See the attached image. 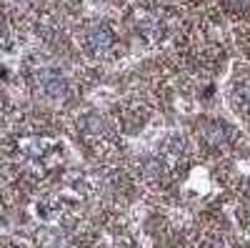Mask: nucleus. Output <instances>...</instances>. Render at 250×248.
Listing matches in <instances>:
<instances>
[{"label":"nucleus","instance_id":"obj_2","mask_svg":"<svg viewBox=\"0 0 250 248\" xmlns=\"http://www.w3.org/2000/svg\"><path fill=\"white\" fill-rule=\"evenodd\" d=\"M38 83H40V90L50 98H65V93H68L65 80H62V75L55 73V70H40Z\"/></svg>","mask_w":250,"mask_h":248},{"label":"nucleus","instance_id":"obj_4","mask_svg":"<svg viewBox=\"0 0 250 248\" xmlns=\"http://www.w3.org/2000/svg\"><path fill=\"white\" fill-rule=\"evenodd\" d=\"M240 106H243L245 113H250V83L240 88Z\"/></svg>","mask_w":250,"mask_h":248},{"label":"nucleus","instance_id":"obj_1","mask_svg":"<svg viewBox=\"0 0 250 248\" xmlns=\"http://www.w3.org/2000/svg\"><path fill=\"white\" fill-rule=\"evenodd\" d=\"M85 45H88V50H93L95 55H105V53L113 50L115 38H113V33H110L105 25H90V28L85 30Z\"/></svg>","mask_w":250,"mask_h":248},{"label":"nucleus","instance_id":"obj_3","mask_svg":"<svg viewBox=\"0 0 250 248\" xmlns=\"http://www.w3.org/2000/svg\"><path fill=\"white\" fill-rule=\"evenodd\" d=\"M223 3L228 5V10H233V13H245V10H250V0H223Z\"/></svg>","mask_w":250,"mask_h":248}]
</instances>
